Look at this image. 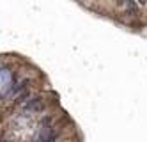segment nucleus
Masks as SVG:
<instances>
[{
	"instance_id": "obj_1",
	"label": "nucleus",
	"mask_w": 147,
	"mask_h": 142,
	"mask_svg": "<svg viewBox=\"0 0 147 142\" xmlns=\"http://www.w3.org/2000/svg\"><path fill=\"white\" fill-rule=\"evenodd\" d=\"M138 2H140V4H147V0H138Z\"/></svg>"
}]
</instances>
